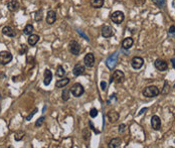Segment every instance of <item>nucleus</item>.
I'll return each instance as SVG.
<instances>
[{
	"instance_id": "f257e3e1",
	"label": "nucleus",
	"mask_w": 175,
	"mask_h": 148,
	"mask_svg": "<svg viewBox=\"0 0 175 148\" xmlns=\"http://www.w3.org/2000/svg\"><path fill=\"white\" fill-rule=\"evenodd\" d=\"M160 91L156 86H148L144 89L143 91V96L146 98H153V97L158 96Z\"/></svg>"
},
{
	"instance_id": "f03ea898",
	"label": "nucleus",
	"mask_w": 175,
	"mask_h": 148,
	"mask_svg": "<svg viewBox=\"0 0 175 148\" xmlns=\"http://www.w3.org/2000/svg\"><path fill=\"white\" fill-rule=\"evenodd\" d=\"M124 80H125L124 73L122 71H120V70H117V71H115L113 73L110 82H111V83L112 82H115L116 84H122V83L124 82Z\"/></svg>"
},
{
	"instance_id": "7ed1b4c3",
	"label": "nucleus",
	"mask_w": 175,
	"mask_h": 148,
	"mask_svg": "<svg viewBox=\"0 0 175 148\" xmlns=\"http://www.w3.org/2000/svg\"><path fill=\"white\" fill-rule=\"evenodd\" d=\"M111 19H112V21H113L114 23L120 24V23H122V22L124 21L125 15H124V13L122 12V11L117 10V11H115V12H113L111 14Z\"/></svg>"
},
{
	"instance_id": "20e7f679",
	"label": "nucleus",
	"mask_w": 175,
	"mask_h": 148,
	"mask_svg": "<svg viewBox=\"0 0 175 148\" xmlns=\"http://www.w3.org/2000/svg\"><path fill=\"white\" fill-rule=\"evenodd\" d=\"M12 54L7 50H2L0 52V64H7L12 60Z\"/></svg>"
},
{
	"instance_id": "39448f33",
	"label": "nucleus",
	"mask_w": 175,
	"mask_h": 148,
	"mask_svg": "<svg viewBox=\"0 0 175 148\" xmlns=\"http://www.w3.org/2000/svg\"><path fill=\"white\" fill-rule=\"evenodd\" d=\"M68 49H70V52L74 56H78L81 52V45L78 41L76 40H72L68 44Z\"/></svg>"
},
{
	"instance_id": "423d86ee",
	"label": "nucleus",
	"mask_w": 175,
	"mask_h": 148,
	"mask_svg": "<svg viewBox=\"0 0 175 148\" xmlns=\"http://www.w3.org/2000/svg\"><path fill=\"white\" fill-rule=\"evenodd\" d=\"M84 92H85V90H84V87L82 86L80 83H76V84H74V86L72 87L71 89V93L73 94V96L75 97H81L82 95L84 94Z\"/></svg>"
},
{
	"instance_id": "0eeeda50",
	"label": "nucleus",
	"mask_w": 175,
	"mask_h": 148,
	"mask_svg": "<svg viewBox=\"0 0 175 148\" xmlns=\"http://www.w3.org/2000/svg\"><path fill=\"white\" fill-rule=\"evenodd\" d=\"M117 60H118L117 52H116V54H111V56L107 58V60H106V66L108 67V69L113 70L114 68L116 67V64H117Z\"/></svg>"
},
{
	"instance_id": "6e6552de",
	"label": "nucleus",
	"mask_w": 175,
	"mask_h": 148,
	"mask_svg": "<svg viewBox=\"0 0 175 148\" xmlns=\"http://www.w3.org/2000/svg\"><path fill=\"white\" fill-rule=\"evenodd\" d=\"M143 64H144V60L142 58H140V56H135L131 60V66L135 70L141 69L143 67Z\"/></svg>"
},
{
	"instance_id": "1a4fd4ad",
	"label": "nucleus",
	"mask_w": 175,
	"mask_h": 148,
	"mask_svg": "<svg viewBox=\"0 0 175 148\" xmlns=\"http://www.w3.org/2000/svg\"><path fill=\"white\" fill-rule=\"evenodd\" d=\"M154 66H155L156 69L158 70V71H160V72L166 71V70L168 69V64H167L164 60H161V58L156 60L155 62H154Z\"/></svg>"
},
{
	"instance_id": "9d476101",
	"label": "nucleus",
	"mask_w": 175,
	"mask_h": 148,
	"mask_svg": "<svg viewBox=\"0 0 175 148\" xmlns=\"http://www.w3.org/2000/svg\"><path fill=\"white\" fill-rule=\"evenodd\" d=\"M84 62H85L86 67L88 68H93L95 64V56L92 52H89V54H86L85 58H84Z\"/></svg>"
},
{
	"instance_id": "9b49d317",
	"label": "nucleus",
	"mask_w": 175,
	"mask_h": 148,
	"mask_svg": "<svg viewBox=\"0 0 175 148\" xmlns=\"http://www.w3.org/2000/svg\"><path fill=\"white\" fill-rule=\"evenodd\" d=\"M102 35L105 38H109V37L114 35V30L110 25H104L102 27Z\"/></svg>"
},
{
	"instance_id": "f8f14e48",
	"label": "nucleus",
	"mask_w": 175,
	"mask_h": 148,
	"mask_svg": "<svg viewBox=\"0 0 175 148\" xmlns=\"http://www.w3.org/2000/svg\"><path fill=\"white\" fill-rule=\"evenodd\" d=\"M151 125H152V128L154 130H160L161 128V120L159 118V116L157 115H154L152 116L151 118Z\"/></svg>"
},
{
	"instance_id": "ddd939ff",
	"label": "nucleus",
	"mask_w": 175,
	"mask_h": 148,
	"mask_svg": "<svg viewBox=\"0 0 175 148\" xmlns=\"http://www.w3.org/2000/svg\"><path fill=\"white\" fill-rule=\"evenodd\" d=\"M85 72H86V68L81 64H77L75 66V68H74V70H73V74L76 76V77H79V76L84 75Z\"/></svg>"
},
{
	"instance_id": "4468645a",
	"label": "nucleus",
	"mask_w": 175,
	"mask_h": 148,
	"mask_svg": "<svg viewBox=\"0 0 175 148\" xmlns=\"http://www.w3.org/2000/svg\"><path fill=\"white\" fill-rule=\"evenodd\" d=\"M56 20V13L54 10H49L47 12V15H46V23L51 25V24H54Z\"/></svg>"
},
{
	"instance_id": "2eb2a0df",
	"label": "nucleus",
	"mask_w": 175,
	"mask_h": 148,
	"mask_svg": "<svg viewBox=\"0 0 175 148\" xmlns=\"http://www.w3.org/2000/svg\"><path fill=\"white\" fill-rule=\"evenodd\" d=\"M2 33L8 37H16V32H15V30L13 29L11 26H7V25L4 26V27L2 28Z\"/></svg>"
},
{
	"instance_id": "dca6fc26",
	"label": "nucleus",
	"mask_w": 175,
	"mask_h": 148,
	"mask_svg": "<svg viewBox=\"0 0 175 148\" xmlns=\"http://www.w3.org/2000/svg\"><path fill=\"white\" fill-rule=\"evenodd\" d=\"M7 7H8V10L11 11V12H15L19 9L20 5H19V2L17 1V0H11L7 3Z\"/></svg>"
},
{
	"instance_id": "f3484780",
	"label": "nucleus",
	"mask_w": 175,
	"mask_h": 148,
	"mask_svg": "<svg viewBox=\"0 0 175 148\" xmlns=\"http://www.w3.org/2000/svg\"><path fill=\"white\" fill-rule=\"evenodd\" d=\"M133 43H134V40L132 37H126L122 41V47L124 49H129L133 45Z\"/></svg>"
},
{
	"instance_id": "a211bd4d",
	"label": "nucleus",
	"mask_w": 175,
	"mask_h": 148,
	"mask_svg": "<svg viewBox=\"0 0 175 148\" xmlns=\"http://www.w3.org/2000/svg\"><path fill=\"white\" fill-rule=\"evenodd\" d=\"M51 80H52V74H51V72L49 71V70H45L44 71V79H43V84L45 85V86H48L49 84H50Z\"/></svg>"
},
{
	"instance_id": "6ab92c4d",
	"label": "nucleus",
	"mask_w": 175,
	"mask_h": 148,
	"mask_svg": "<svg viewBox=\"0 0 175 148\" xmlns=\"http://www.w3.org/2000/svg\"><path fill=\"white\" fill-rule=\"evenodd\" d=\"M108 119H109V121L111 123H115L116 121L119 119V113L116 111H110L109 113H108Z\"/></svg>"
},
{
	"instance_id": "aec40b11",
	"label": "nucleus",
	"mask_w": 175,
	"mask_h": 148,
	"mask_svg": "<svg viewBox=\"0 0 175 148\" xmlns=\"http://www.w3.org/2000/svg\"><path fill=\"white\" fill-rule=\"evenodd\" d=\"M39 39H40V38H39V35H30L29 37H28V39H27L28 44L31 45V46H34V45L38 42Z\"/></svg>"
},
{
	"instance_id": "412c9836",
	"label": "nucleus",
	"mask_w": 175,
	"mask_h": 148,
	"mask_svg": "<svg viewBox=\"0 0 175 148\" xmlns=\"http://www.w3.org/2000/svg\"><path fill=\"white\" fill-rule=\"evenodd\" d=\"M68 83H70V79H68V78H64V79L56 81V88H58V89L64 88V87H66V85H68Z\"/></svg>"
},
{
	"instance_id": "4be33fe9",
	"label": "nucleus",
	"mask_w": 175,
	"mask_h": 148,
	"mask_svg": "<svg viewBox=\"0 0 175 148\" xmlns=\"http://www.w3.org/2000/svg\"><path fill=\"white\" fill-rule=\"evenodd\" d=\"M122 144V140L120 138H114L109 142V147L110 148H117L120 147Z\"/></svg>"
},
{
	"instance_id": "5701e85b",
	"label": "nucleus",
	"mask_w": 175,
	"mask_h": 148,
	"mask_svg": "<svg viewBox=\"0 0 175 148\" xmlns=\"http://www.w3.org/2000/svg\"><path fill=\"white\" fill-rule=\"evenodd\" d=\"M105 0H90V3L95 8H101L104 5Z\"/></svg>"
},
{
	"instance_id": "b1692460",
	"label": "nucleus",
	"mask_w": 175,
	"mask_h": 148,
	"mask_svg": "<svg viewBox=\"0 0 175 148\" xmlns=\"http://www.w3.org/2000/svg\"><path fill=\"white\" fill-rule=\"evenodd\" d=\"M32 31H33V26H32V24H26L25 27H24L23 29V33L26 35H32Z\"/></svg>"
},
{
	"instance_id": "393cba45",
	"label": "nucleus",
	"mask_w": 175,
	"mask_h": 148,
	"mask_svg": "<svg viewBox=\"0 0 175 148\" xmlns=\"http://www.w3.org/2000/svg\"><path fill=\"white\" fill-rule=\"evenodd\" d=\"M24 135H25V133H24L23 131H17L16 133L14 134L15 141H20V140H22L24 137Z\"/></svg>"
},
{
	"instance_id": "a878e982",
	"label": "nucleus",
	"mask_w": 175,
	"mask_h": 148,
	"mask_svg": "<svg viewBox=\"0 0 175 148\" xmlns=\"http://www.w3.org/2000/svg\"><path fill=\"white\" fill-rule=\"evenodd\" d=\"M56 75L58 76V77H60V78L64 77V76L66 75V71H64V67H62V66H58V69H56Z\"/></svg>"
},
{
	"instance_id": "bb28decb",
	"label": "nucleus",
	"mask_w": 175,
	"mask_h": 148,
	"mask_svg": "<svg viewBox=\"0 0 175 148\" xmlns=\"http://www.w3.org/2000/svg\"><path fill=\"white\" fill-rule=\"evenodd\" d=\"M70 92H71V91L68 90V89H64V92H62V98L64 101H68V99H70Z\"/></svg>"
},
{
	"instance_id": "cd10ccee",
	"label": "nucleus",
	"mask_w": 175,
	"mask_h": 148,
	"mask_svg": "<svg viewBox=\"0 0 175 148\" xmlns=\"http://www.w3.org/2000/svg\"><path fill=\"white\" fill-rule=\"evenodd\" d=\"M34 19H35V21H41V20H42V10H41V9L36 11L35 16H34Z\"/></svg>"
},
{
	"instance_id": "c85d7f7f",
	"label": "nucleus",
	"mask_w": 175,
	"mask_h": 148,
	"mask_svg": "<svg viewBox=\"0 0 175 148\" xmlns=\"http://www.w3.org/2000/svg\"><path fill=\"white\" fill-rule=\"evenodd\" d=\"M97 115H98V110H97L96 108H93V109H91L90 116L92 117V118H95V117H97Z\"/></svg>"
},
{
	"instance_id": "c756f323",
	"label": "nucleus",
	"mask_w": 175,
	"mask_h": 148,
	"mask_svg": "<svg viewBox=\"0 0 175 148\" xmlns=\"http://www.w3.org/2000/svg\"><path fill=\"white\" fill-rule=\"evenodd\" d=\"M44 116H42L41 117V118H39L38 120L36 121V122H35V127H40L41 125H42V123L44 122Z\"/></svg>"
},
{
	"instance_id": "7c9ffc66",
	"label": "nucleus",
	"mask_w": 175,
	"mask_h": 148,
	"mask_svg": "<svg viewBox=\"0 0 175 148\" xmlns=\"http://www.w3.org/2000/svg\"><path fill=\"white\" fill-rule=\"evenodd\" d=\"M154 2H155V4L157 5V6L162 7V6H164V4H165V0H154Z\"/></svg>"
},
{
	"instance_id": "2f4dec72",
	"label": "nucleus",
	"mask_w": 175,
	"mask_h": 148,
	"mask_svg": "<svg viewBox=\"0 0 175 148\" xmlns=\"http://www.w3.org/2000/svg\"><path fill=\"white\" fill-rule=\"evenodd\" d=\"M36 112H37V108H35V109H34V110H33V112H32V113H30V114H29V115H28V116H27V117H26V121H29V120H30V119H31V118H32V117H33V116H34V114L36 113Z\"/></svg>"
},
{
	"instance_id": "473e14b6",
	"label": "nucleus",
	"mask_w": 175,
	"mask_h": 148,
	"mask_svg": "<svg viewBox=\"0 0 175 148\" xmlns=\"http://www.w3.org/2000/svg\"><path fill=\"white\" fill-rule=\"evenodd\" d=\"M26 50H27V47H26V45H25V44L21 45V49H20V50H19V54H25Z\"/></svg>"
},
{
	"instance_id": "72a5a7b5",
	"label": "nucleus",
	"mask_w": 175,
	"mask_h": 148,
	"mask_svg": "<svg viewBox=\"0 0 175 148\" xmlns=\"http://www.w3.org/2000/svg\"><path fill=\"white\" fill-rule=\"evenodd\" d=\"M125 127H126V125L125 124H121L119 126V132L120 133H123V132H124L125 131Z\"/></svg>"
},
{
	"instance_id": "f704fd0d",
	"label": "nucleus",
	"mask_w": 175,
	"mask_h": 148,
	"mask_svg": "<svg viewBox=\"0 0 175 148\" xmlns=\"http://www.w3.org/2000/svg\"><path fill=\"white\" fill-rule=\"evenodd\" d=\"M106 87H107L106 82H104V81L101 82V89H102V91H106Z\"/></svg>"
},
{
	"instance_id": "c9c22d12",
	"label": "nucleus",
	"mask_w": 175,
	"mask_h": 148,
	"mask_svg": "<svg viewBox=\"0 0 175 148\" xmlns=\"http://www.w3.org/2000/svg\"><path fill=\"white\" fill-rule=\"evenodd\" d=\"M169 32H170V33H175V26L174 25L170 26V28H169Z\"/></svg>"
},
{
	"instance_id": "e433bc0d",
	"label": "nucleus",
	"mask_w": 175,
	"mask_h": 148,
	"mask_svg": "<svg viewBox=\"0 0 175 148\" xmlns=\"http://www.w3.org/2000/svg\"><path fill=\"white\" fill-rule=\"evenodd\" d=\"M78 32H79V35H81L83 37H85V38H86V40H88V41H89V37H86V35L83 33V31H81V30H79V31H78Z\"/></svg>"
},
{
	"instance_id": "4c0bfd02",
	"label": "nucleus",
	"mask_w": 175,
	"mask_h": 148,
	"mask_svg": "<svg viewBox=\"0 0 175 148\" xmlns=\"http://www.w3.org/2000/svg\"><path fill=\"white\" fill-rule=\"evenodd\" d=\"M90 125H91V128H92V129H93V130H94V131H95V132H96V133H100V132H99V131H98V130H97V129H96V128H95V127H94V126H93V123H92V122H91V121H90Z\"/></svg>"
},
{
	"instance_id": "58836bf2",
	"label": "nucleus",
	"mask_w": 175,
	"mask_h": 148,
	"mask_svg": "<svg viewBox=\"0 0 175 148\" xmlns=\"http://www.w3.org/2000/svg\"><path fill=\"white\" fill-rule=\"evenodd\" d=\"M171 62H172V64H173V68L175 69V58H171Z\"/></svg>"
},
{
	"instance_id": "ea45409f",
	"label": "nucleus",
	"mask_w": 175,
	"mask_h": 148,
	"mask_svg": "<svg viewBox=\"0 0 175 148\" xmlns=\"http://www.w3.org/2000/svg\"><path fill=\"white\" fill-rule=\"evenodd\" d=\"M146 110H147V109H146V108H144V109H142V110H141V112H140V113H139V115H141V114L143 113L144 111H146Z\"/></svg>"
},
{
	"instance_id": "a19ab883",
	"label": "nucleus",
	"mask_w": 175,
	"mask_h": 148,
	"mask_svg": "<svg viewBox=\"0 0 175 148\" xmlns=\"http://www.w3.org/2000/svg\"><path fill=\"white\" fill-rule=\"evenodd\" d=\"M174 88H175V85H174Z\"/></svg>"
}]
</instances>
